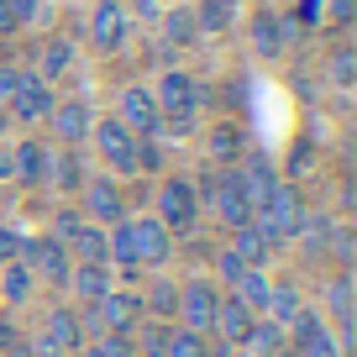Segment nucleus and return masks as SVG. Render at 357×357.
Here are the masks:
<instances>
[{
    "instance_id": "1",
    "label": "nucleus",
    "mask_w": 357,
    "mask_h": 357,
    "mask_svg": "<svg viewBox=\"0 0 357 357\" xmlns=\"http://www.w3.org/2000/svg\"><path fill=\"white\" fill-rule=\"evenodd\" d=\"M300 215H305V195L294 190L289 178H279V184H273V195L252 211V226H257L273 247H284V242L294 236V226H300Z\"/></svg>"
},
{
    "instance_id": "2",
    "label": "nucleus",
    "mask_w": 357,
    "mask_h": 357,
    "mask_svg": "<svg viewBox=\"0 0 357 357\" xmlns=\"http://www.w3.org/2000/svg\"><path fill=\"white\" fill-rule=\"evenodd\" d=\"M158 221H163L168 236H190L195 221H200V190H195L190 174H168L163 190H158Z\"/></svg>"
},
{
    "instance_id": "3",
    "label": "nucleus",
    "mask_w": 357,
    "mask_h": 357,
    "mask_svg": "<svg viewBox=\"0 0 357 357\" xmlns=\"http://www.w3.org/2000/svg\"><path fill=\"white\" fill-rule=\"evenodd\" d=\"M22 263L32 268V279L53 284V289H63L68 273H74V257L58 236H22Z\"/></svg>"
},
{
    "instance_id": "4",
    "label": "nucleus",
    "mask_w": 357,
    "mask_h": 357,
    "mask_svg": "<svg viewBox=\"0 0 357 357\" xmlns=\"http://www.w3.org/2000/svg\"><path fill=\"white\" fill-rule=\"evenodd\" d=\"M153 100H158V116H195L205 100V89L195 74H184V68H168L163 79H158L153 89Z\"/></svg>"
},
{
    "instance_id": "5",
    "label": "nucleus",
    "mask_w": 357,
    "mask_h": 357,
    "mask_svg": "<svg viewBox=\"0 0 357 357\" xmlns=\"http://www.w3.org/2000/svg\"><path fill=\"white\" fill-rule=\"evenodd\" d=\"M53 84H47L43 74H22L16 79V95L6 100V116H16V121H47V111H53Z\"/></svg>"
},
{
    "instance_id": "6",
    "label": "nucleus",
    "mask_w": 357,
    "mask_h": 357,
    "mask_svg": "<svg viewBox=\"0 0 357 357\" xmlns=\"http://www.w3.org/2000/svg\"><path fill=\"white\" fill-rule=\"evenodd\" d=\"M215 300H221V289H215L211 279H190L178 284V321H184V331H211V315H215Z\"/></svg>"
},
{
    "instance_id": "7",
    "label": "nucleus",
    "mask_w": 357,
    "mask_h": 357,
    "mask_svg": "<svg viewBox=\"0 0 357 357\" xmlns=\"http://www.w3.org/2000/svg\"><path fill=\"white\" fill-rule=\"evenodd\" d=\"M89 310H95L100 331L132 336V331H137V321H142V294H137V289H111L100 305H89Z\"/></svg>"
},
{
    "instance_id": "8",
    "label": "nucleus",
    "mask_w": 357,
    "mask_h": 357,
    "mask_svg": "<svg viewBox=\"0 0 357 357\" xmlns=\"http://www.w3.org/2000/svg\"><path fill=\"white\" fill-rule=\"evenodd\" d=\"M132 221V242H137V268H163L174 257V236L163 231L158 215H126Z\"/></svg>"
},
{
    "instance_id": "9",
    "label": "nucleus",
    "mask_w": 357,
    "mask_h": 357,
    "mask_svg": "<svg viewBox=\"0 0 357 357\" xmlns=\"http://www.w3.org/2000/svg\"><path fill=\"white\" fill-rule=\"evenodd\" d=\"M89 137L100 142V158L116 168V174H137V137L126 132L116 116H105L100 126H89Z\"/></svg>"
},
{
    "instance_id": "10",
    "label": "nucleus",
    "mask_w": 357,
    "mask_h": 357,
    "mask_svg": "<svg viewBox=\"0 0 357 357\" xmlns=\"http://www.w3.org/2000/svg\"><path fill=\"white\" fill-rule=\"evenodd\" d=\"M84 221H95V226H116V221H126V200H121V184L116 178H84Z\"/></svg>"
},
{
    "instance_id": "11",
    "label": "nucleus",
    "mask_w": 357,
    "mask_h": 357,
    "mask_svg": "<svg viewBox=\"0 0 357 357\" xmlns=\"http://www.w3.org/2000/svg\"><path fill=\"white\" fill-rule=\"evenodd\" d=\"M116 121L126 126L132 137H158V100L147 84H126L121 89V116Z\"/></svg>"
},
{
    "instance_id": "12",
    "label": "nucleus",
    "mask_w": 357,
    "mask_h": 357,
    "mask_svg": "<svg viewBox=\"0 0 357 357\" xmlns=\"http://www.w3.org/2000/svg\"><path fill=\"white\" fill-rule=\"evenodd\" d=\"M273 184H279V168L268 163L263 153H242V168H236V190L247 195V205H263L268 195H273Z\"/></svg>"
},
{
    "instance_id": "13",
    "label": "nucleus",
    "mask_w": 357,
    "mask_h": 357,
    "mask_svg": "<svg viewBox=\"0 0 357 357\" xmlns=\"http://www.w3.org/2000/svg\"><path fill=\"white\" fill-rule=\"evenodd\" d=\"M252 321H257V315L247 310L242 300L221 294V300H215V315H211V331L221 336V347H242V342H247V331H252Z\"/></svg>"
},
{
    "instance_id": "14",
    "label": "nucleus",
    "mask_w": 357,
    "mask_h": 357,
    "mask_svg": "<svg viewBox=\"0 0 357 357\" xmlns=\"http://www.w3.org/2000/svg\"><path fill=\"white\" fill-rule=\"evenodd\" d=\"M89 43L100 47V53H116V47L126 43V11H121V0H100V6H95V16H89Z\"/></svg>"
},
{
    "instance_id": "15",
    "label": "nucleus",
    "mask_w": 357,
    "mask_h": 357,
    "mask_svg": "<svg viewBox=\"0 0 357 357\" xmlns=\"http://www.w3.org/2000/svg\"><path fill=\"white\" fill-rule=\"evenodd\" d=\"M205 153H211V163H215V168H236V163H242V153H247V132H242V121H215V126H211V137H205Z\"/></svg>"
},
{
    "instance_id": "16",
    "label": "nucleus",
    "mask_w": 357,
    "mask_h": 357,
    "mask_svg": "<svg viewBox=\"0 0 357 357\" xmlns=\"http://www.w3.org/2000/svg\"><path fill=\"white\" fill-rule=\"evenodd\" d=\"M68 289H74L84 305H100L105 294H111V263H74Z\"/></svg>"
},
{
    "instance_id": "17",
    "label": "nucleus",
    "mask_w": 357,
    "mask_h": 357,
    "mask_svg": "<svg viewBox=\"0 0 357 357\" xmlns=\"http://www.w3.org/2000/svg\"><path fill=\"white\" fill-rule=\"evenodd\" d=\"M47 121H53V132L63 137V147H74V142H84L89 137V105L84 100H63V105H53V111H47Z\"/></svg>"
},
{
    "instance_id": "18",
    "label": "nucleus",
    "mask_w": 357,
    "mask_h": 357,
    "mask_svg": "<svg viewBox=\"0 0 357 357\" xmlns=\"http://www.w3.org/2000/svg\"><path fill=\"white\" fill-rule=\"evenodd\" d=\"M43 336L58 347V352H79V347H84V321H79L74 310H63V305H58V310H47Z\"/></svg>"
},
{
    "instance_id": "19",
    "label": "nucleus",
    "mask_w": 357,
    "mask_h": 357,
    "mask_svg": "<svg viewBox=\"0 0 357 357\" xmlns=\"http://www.w3.org/2000/svg\"><path fill=\"white\" fill-rule=\"evenodd\" d=\"M231 252L242 257L247 268H268V257L279 252V247H273V242H268V236L257 231L252 221H247V226H236V231H231Z\"/></svg>"
},
{
    "instance_id": "20",
    "label": "nucleus",
    "mask_w": 357,
    "mask_h": 357,
    "mask_svg": "<svg viewBox=\"0 0 357 357\" xmlns=\"http://www.w3.org/2000/svg\"><path fill=\"white\" fill-rule=\"evenodd\" d=\"M11 168H16L22 184H43L47 178V147L37 142V137H26L22 147H11Z\"/></svg>"
},
{
    "instance_id": "21",
    "label": "nucleus",
    "mask_w": 357,
    "mask_h": 357,
    "mask_svg": "<svg viewBox=\"0 0 357 357\" xmlns=\"http://www.w3.org/2000/svg\"><path fill=\"white\" fill-rule=\"evenodd\" d=\"M68 257L74 263H111V247H105V226L84 221L74 231V242H68Z\"/></svg>"
},
{
    "instance_id": "22",
    "label": "nucleus",
    "mask_w": 357,
    "mask_h": 357,
    "mask_svg": "<svg viewBox=\"0 0 357 357\" xmlns=\"http://www.w3.org/2000/svg\"><path fill=\"white\" fill-rule=\"evenodd\" d=\"M242 347H247L252 357H273V352H284V347H289V331H284L279 321H268V315H257Z\"/></svg>"
},
{
    "instance_id": "23",
    "label": "nucleus",
    "mask_w": 357,
    "mask_h": 357,
    "mask_svg": "<svg viewBox=\"0 0 357 357\" xmlns=\"http://www.w3.org/2000/svg\"><path fill=\"white\" fill-rule=\"evenodd\" d=\"M142 315L147 321H174L178 315V284L174 279H153L142 294Z\"/></svg>"
},
{
    "instance_id": "24",
    "label": "nucleus",
    "mask_w": 357,
    "mask_h": 357,
    "mask_svg": "<svg viewBox=\"0 0 357 357\" xmlns=\"http://www.w3.org/2000/svg\"><path fill=\"white\" fill-rule=\"evenodd\" d=\"M247 43H252L257 58H279L284 43H279V11H257L252 26H247Z\"/></svg>"
},
{
    "instance_id": "25",
    "label": "nucleus",
    "mask_w": 357,
    "mask_h": 357,
    "mask_svg": "<svg viewBox=\"0 0 357 357\" xmlns=\"http://www.w3.org/2000/svg\"><path fill=\"white\" fill-rule=\"evenodd\" d=\"M268 289H273V284H268V273H263V268H247L242 279L231 284V300H242L252 315H268Z\"/></svg>"
},
{
    "instance_id": "26",
    "label": "nucleus",
    "mask_w": 357,
    "mask_h": 357,
    "mask_svg": "<svg viewBox=\"0 0 357 357\" xmlns=\"http://www.w3.org/2000/svg\"><path fill=\"white\" fill-rule=\"evenodd\" d=\"M32 289H37V279H32V268H26L22 257L0 268V300H6V305H22V300H32Z\"/></svg>"
},
{
    "instance_id": "27",
    "label": "nucleus",
    "mask_w": 357,
    "mask_h": 357,
    "mask_svg": "<svg viewBox=\"0 0 357 357\" xmlns=\"http://www.w3.org/2000/svg\"><path fill=\"white\" fill-rule=\"evenodd\" d=\"M326 300H331V315H336V326H342V342L336 347H352V279L336 273L331 289H326Z\"/></svg>"
},
{
    "instance_id": "28",
    "label": "nucleus",
    "mask_w": 357,
    "mask_h": 357,
    "mask_svg": "<svg viewBox=\"0 0 357 357\" xmlns=\"http://www.w3.org/2000/svg\"><path fill=\"white\" fill-rule=\"evenodd\" d=\"M305 310V294H300V284H273V289H268V321H279V326H289L294 315Z\"/></svg>"
},
{
    "instance_id": "29",
    "label": "nucleus",
    "mask_w": 357,
    "mask_h": 357,
    "mask_svg": "<svg viewBox=\"0 0 357 357\" xmlns=\"http://www.w3.org/2000/svg\"><path fill=\"white\" fill-rule=\"evenodd\" d=\"M47 178H53L63 195L84 190V168H79V158H74V153H47Z\"/></svg>"
},
{
    "instance_id": "30",
    "label": "nucleus",
    "mask_w": 357,
    "mask_h": 357,
    "mask_svg": "<svg viewBox=\"0 0 357 357\" xmlns=\"http://www.w3.org/2000/svg\"><path fill=\"white\" fill-rule=\"evenodd\" d=\"M326 231H331V221H326L321 211H310V205H305V215H300V226H294V236L305 242V252H310V257L326 252Z\"/></svg>"
},
{
    "instance_id": "31",
    "label": "nucleus",
    "mask_w": 357,
    "mask_h": 357,
    "mask_svg": "<svg viewBox=\"0 0 357 357\" xmlns=\"http://www.w3.org/2000/svg\"><path fill=\"white\" fill-rule=\"evenodd\" d=\"M195 32H200V26H195V11H190V6H174V11H168V22H163V37H168L163 47L195 43Z\"/></svg>"
},
{
    "instance_id": "32",
    "label": "nucleus",
    "mask_w": 357,
    "mask_h": 357,
    "mask_svg": "<svg viewBox=\"0 0 357 357\" xmlns=\"http://www.w3.org/2000/svg\"><path fill=\"white\" fill-rule=\"evenodd\" d=\"M163 357H211V342H205L200 331H168V347H163Z\"/></svg>"
},
{
    "instance_id": "33",
    "label": "nucleus",
    "mask_w": 357,
    "mask_h": 357,
    "mask_svg": "<svg viewBox=\"0 0 357 357\" xmlns=\"http://www.w3.org/2000/svg\"><path fill=\"white\" fill-rule=\"evenodd\" d=\"M74 68V47L63 43V37H53V43H43V79L53 84L58 74H68Z\"/></svg>"
},
{
    "instance_id": "34",
    "label": "nucleus",
    "mask_w": 357,
    "mask_h": 357,
    "mask_svg": "<svg viewBox=\"0 0 357 357\" xmlns=\"http://www.w3.org/2000/svg\"><path fill=\"white\" fill-rule=\"evenodd\" d=\"M195 26H200V32H226V26H231V0H200Z\"/></svg>"
},
{
    "instance_id": "35",
    "label": "nucleus",
    "mask_w": 357,
    "mask_h": 357,
    "mask_svg": "<svg viewBox=\"0 0 357 357\" xmlns=\"http://www.w3.org/2000/svg\"><path fill=\"white\" fill-rule=\"evenodd\" d=\"M137 326H142V347H137V357H163L168 331H174V326H168V321H147V315H142Z\"/></svg>"
},
{
    "instance_id": "36",
    "label": "nucleus",
    "mask_w": 357,
    "mask_h": 357,
    "mask_svg": "<svg viewBox=\"0 0 357 357\" xmlns=\"http://www.w3.org/2000/svg\"><path fill=\"white\" fill-rule=\"evenodd\" d=\"M242 273H247V263L231 252V247H221V252H215V279H221V284H236Z\"/></svg>"
},
{
    "instance_id": "37",
    "label": "nucleus",
    "mask_w": 357,
    "mask_h": 357,
    "mask_svg": "<svg viewBox=\"0 0 357 357\" xmlns=\"http://www.w3.org/2000/svg\"><path fill=\"white\" fill-rule=\"evenodd\" d=\"M163 153H158V137H137V174H158Z\"/></svg>"
},
{
    "instance_id": "38",
    "label": "nucleus",
    "mask_w": 357,
    "mask_h": 357,
    "mask_svg": "<svg viewBox=\"0 0 357 357\" xmlns=\"http://www.w3.org/2000/svg\"><path fill=\"white\" fill-rule=\"evenodd\" d=\"M331 79H336L342 89L357 79V53H352V47H336V58H331Z\"/></svg>"
},
{
    "instance_id": "39",
    "label": "nucleus",
    "mask_w": 357,
    "mask_h": 357,
    "mask_svg": "<svg viewBox=\"0 0 357 357\" xmlns=\"http://www.w3.org/2000/svg\"><path fill=\"white\" fill-rule=\"evenodd\" d=\"M79 226H84V211H58L53 215V236H58V242H74V231H79Z\"/></svg>"
},
{
    "instance_id": "40",
    "label": "nucleus",
    "mask_w": 357,
    "mask_h": 357,
    "mask_svg": "<svg viewBox=\"0 0 357 357\" xmlns=\"http://www.w3.org/2000/svg\"><path fill=\"white\" fill-rule=\"evenodd\" d=\"M95 347H100V357H137L132 336H116V331H105V336H100Z\"/></svg>"
},
{
    "instance_id": "41",
    "label": "nucleus",
    "mask_w": 357,
    "mask_h": 357,
    "mask_svg": "<svg viewBox=\"0 0 357 357\" xmlns=\"http://www.w3.org/2000/svg\"><path fill=\"white\" fill-rule=\"evenodd\" d=\"M195 116H158V137H190Z\"/></svg>"
},
{
    "instance_id": "42",
    "label": "nucleus",
    "mask_w": 357,
    "mask_h": 357,
    "mask_svg": "<svg viewBox=\"0 0 357 357\" xmlns=\"http://www.w3.org/2000/svg\"><path fill=\"white\" fill-rule=\"evenodd\" d=\"M22 257V231H11V226H0V268L16 263Z\"/></svg>"
},
{
    "instance_id": "43",
    "label": "nucleus",
    "mask_w": 357,
    "mask_h": 357,
    "mask_svg": "<svg viewBox=\"0 0 357 357\" xmlns=\"http://www.w3.org/2000/svg\"><path fill=\"white\" fill-rule=\"evenodd\" d=\"M0 6H6V16H11L16 26H26L37 16V0H0Z\"/></svg>"
},
{
    "instance_id": "44",
    "label": "nucleus",
    "mask_w": 357,
    "mask_h": 357,
    "mask_svg": "<svg viewBox=\"0 0 357 357\" xmlns=\"http://www.w3.org/2000/svg\"><path fill=\"white\" fill-rule=\"evenodd\" d=\"M300 26H321L326 22V0H300V16H294Z\"/></svg>"
},
{
    "instance_id": "45",
    "label": "nucleus",
    "mask_w": 357,
    "mask_h": 357,
    "mask_svg": "<svg viewBox=\"0 0 357 357\" xmlns=\"http://www.w3.org/2000/svg\"><path fill=\"white\" fill-rule=\"evenodd\" d=\"M16 79H22V68H16V63H0V111H6V100L16 95Z\"/></svg>"
},
{
    "instance_id": "46",
    "label": "nucleus",
    "mask_w": 357,
    "mask_h": 357,
    "mask_svg": "<svg viewBox=\"0 0 357 357\" xmlns=\"http://www.w3.org/2000/svg\"><path fill=\"white\" fill-rule=\"evenodd\" d=\"M326 16H331V22H352V16H357V0H326Z\"/></svg>"
},
{
    "instance_id": "47",
    "label": "nucleus",
    "mask_w": 357,
    "mask_h": 357,
    "mask_svg": "<svg viewBox=\"0 0 357 357\" xmlns=\"http://www.w3.org/2000/svg\"><path fill=\"white\" fill-rule=\"evenodd\" d=\"M305 163H310V147L300 142V147H294V158H289V178H300V174H305Z\"/></svg>"
},
{
    "instance_id": "48",
    "label": "nucleus",
    "mask_w": 357,
    "mask_h": 357,
    "mask_svg": "<svg viewBox=\"0 0 357 357\" xmlns=\"http://www.w3.org/2000/svg\"><path fill=\"white\" fill-rule=\"evenodd\" d=\"M6 178H16V168H11V147H0V184Z\"/></svg>"
},
{
    "instance_id": "49",
    "label": "nucleus",
    "mask_w": 357,
    "mask_h": 357,
    "mask_svg": "<svg viewBox=\"0 0 357 357\" xmlns=\"http://www.w3.org/2000/svg\"><path fill=\"white\" fill-rule=\"evenodd\" d=\"M32 352H37V357H63V352H58L53 342H47V336H37V347H32Z\"/></svg>"
},
{
    "instance_id": "50",
    "label": "nucleus",
    "mask_w": 357,
    "mask_h": 357,
    "mask_svg": "<svg viewBox=\"0 0 357 357\" xmlns=\"http://www.w3.org/2000/svg\"><path fill=\"white\" fill-rule=\"evenodd\" d=\"M6 126H11V116H6V111H0V142H6Z\"/></svg>"
},
{
    "instance_id": "51",
    "label": "nucleus",
    "mask_w": 357,
    "mask_h": 357,
    "mask_svg": "<svg viewBox=\"0 0 357 357\" xmlns=\"http://www.w3.org/2000/svg\"><path fill=\"white\" fill-rule=\"evenodd\" d=\"M273 357H294V352H289V347H284V352H273Z\"/></svg>"
}]
</instances>
